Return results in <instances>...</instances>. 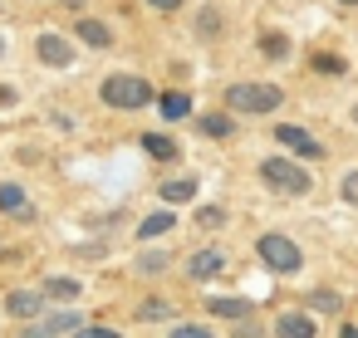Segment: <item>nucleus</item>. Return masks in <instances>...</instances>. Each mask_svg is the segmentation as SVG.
<instances>
[{"mask_svg": "<svg viewBox=\"0 0 358 338\" xmlns=\"http://www.w3.org/2000/svg\"><path fill=\"white\" fill-rule=\"evenodd\" d=\"M280 103H285V89H275V84H231L226 89V108L231 113L260 118V113H275Z\"/></svg>", "mask_w": 358, "mask_h": 338, "instance_id": "f257e3e1", "label": "nucleus"}, {"mask_svg": "<svg viewBox=\"0 0 358 338\" xmlns=\"http://www.w3.org/2000/svg\"><path fill=\"white\" fill-rule=\"evenodd\" d=\"M260 182H265L270 191H280V196H304V191L314 186V172H304V167L289 162V157H265V162H260Z\"/></svg>", "mask_w": 358, "mask_h": 338, "instance_id": "f03ea898", "label": "nucleus"}, {"mask_svg": "<svg viewBox=\"0 0 358 338\" xmlns=\"http://www.w3.org/2000/svg\"><path fill=\"white\" fill-rule=\"evenodd\" d=\"M99 94H103L108 108H148L152 103V84L138 79V74H108Z\"/></svg>", "mask_w": 358, "mask_h": 338, "instance_id": "7ed1b4c3", "label": "nucleus"}, {"mask_svg": "<svg viewBox=\"0 0 358 338\" xmlns=\"http://www.w3.org/2000/svg\"><path fill=\"white\" fill-rule=\"evenodd\" d=\"M255 250H260V260H265L275 274H294V270L304 265V250H299L289 235H280V230H265V235L255 240Z\"/></svg>", "mask_w": 358, "mask_h": 338, "instance_id": "20e7f679", "label": "nucleus"}, {"mask_svg": "<svg viewBox=\"0 0 358 338\" xmlns=\"http://www.w3.org/2000/svg\"><path fill=\"white\" fill-rule=\"evenodd\" d=\"M275 138H280L289 152H299L304 162H319V157H324V147H319V142H314L304 128H294V123H280V128H275Z\"/></svg>", "mask_w": 358, "mask_h": 338, "instance_id": "39448f33", "label": "nucleus"}, {"mask_svg": "<svg viewBox=\"0 0 358 338\" xmlns=\"http://www.w3.org/2000/svg\"><path fill=\"white\" fill-rule=\"evenodd\" d=\"M0 211H6L10 221H35V201H30L25 186H15V182H0Z\"/></svg>", "mask_w": 358, "mask_h": 338, "instance_id": "423d86ee", "label": "nucleus"}, {"mask_svg": "<svg viewBox=\"0 0 358 338\" xmlns=\"http://www.w3.org/2000/svg\"><path fill=\"white\" fill-rule=\"evenodd\" d=\"M35 54H40L50 69H69V64H74V45L59 40V35H40V40H35Z\"/></svg>", "mask_w": 358, "mask_h": 338, "instance_id": "0eeeda50", "label": "nucleus"}, {"mask_svg": "<svg viewBox=\"0 0 358 338\" xmlns=\"http://www.w3.org/2000/svg\"><path fill=\"white\" fill-rule=\"evenodd\" d=\"M45 304H50L45 289H10V299H6V309H10L15 318H40Z\"/></svg>", "mask_w": 358, "mask_h": 338, "instance_id": "6e6552de", "label": "nucleus"}, {"mask_svg": "<svg viewBox=\"0 0 358 338\" xmlns=\"http://www.w3.org/2000/svg\"><path fill=\"white\" fill-rule=\"evenodd\" d=\"M314 333H319V328H314V314L289 309V314L275 318V338H314Z\"/></svg>", "mask_w": 358, "mask_h": 338, "instance_id": "1a4fd4ad", "label": "nucleus"}, {"mask_svg": "<svg viewBox=\"0 0 358 338\" xmlns=\"http://www.w3.org/2000/svg\"><path fill=\"white\" fill-rule=\"evenodd\" d=\"M221 270H226V255H221V250H196V255L187 260V274H192V279H216Z\"/></svg>", "mask_w": 358, "mask_h": 338, "instance_id": "9d476101", "label": "nucleus"}, {"mask_svg": "<svg viewBox=\"0 0 358 338\" xmlns=\"http://www.w3.org/2000/svg\"><path fill=\"white\" fill-rule=\"evenodd\" d=\"M74 30H79V40H84V45H94V50H113V30H108L103 20L79 15V25H74Z\"/></svg>", "mask_w": 358, "mask_h": 338, "instance_id": "9b49d317", "label": "nucleus"}, {"mask_svg": "<svg viewBox=\"0 0 358 338\" xmlns=\"http://www.w3.org/2000/svg\"><path fill=\"white\" fill-rule=\"evenodd\" d=\"M196 133H201V138H211V142L231 138V133H236V118H231V108H226V113H201V118H196Z\"/></svg>", "mask_w": 358, "mask_h": 338, "instance_id": "f8f14e48", "label": "nucleus"}, {"mask_svg": "<svg viewBox=\"0 0 358 338\" xmlns=\"http://www.w3.org/2000/svg\"><path fill=\"white\" fill-rule=\"evenodd\" d=\"M157 196L172 201V206H177V201H196V177H172V182L157 186Z\"/></svg>", "mask_w": 358, "mask_h": 338, "instance_id": "ddd939ff", "label": "nucleus"}, {"mask_svg": "<svg viewBox=\"0 0 358 338\" xmlns=\"http://www.w3.org/2000/svg\"><path fill=\"white\" fill-rule=\"evenodd\" d=\"M45 294H50L55 304H74V299L84 294V284H79V279H69V274H55V279H45Z\"/></svg>", "mask_w": 358, "mask_h": 338, "instance_id": "4468645a", "label": "nucleus"}, {"mask_svg": "<svg viewBox=\"0 0 358 338\" xmlns=\"http://www.w3.org/2000/svg\"><path fill=\"white\" fill-rule=\"evenodd\" d=\"M206 309L216 318H231V323H245L250 318V299H206Z\"/></svg>", "mask_w": 358, "mask_h": 338, "instance_id": "2eb2a0df", "label": "nucleus"}, {"mask_svg": "<svg viewBox=\"0 0 358 338\" xmlns=\"http://www.w3.org/2000/svg\"><path fill=\"white\" fill-rule=\"evenodd\" d=\"M143 152L157 157V162H177V142L167 133H143Z\"/></svg>", "mask_w": 358, "mask_h": 338, "instance_id": "dca6fc26", "label": "nucleus"}, {"mask_svg": "<svg viewBox=\"0 0 358 338\" xmlns=\"http://www.w3.org/2000/svg\"><path fill=\"white\" fill-rule=\"evenodd\" d=\"M221 30H226L221 10H216V6H201V10H196V35H201V40H216Z\"/></svg>", "mask_w": 358, "mask_h": 338, "instance_id": "f3484780", "label": "nucleus"}, {"mask_svg": "<svg viewBox=\"0 0 358 338\" xmlns=\"http://www.w3.org/2000/svg\"><path fill=\"white\" fill-rule=\"evenodd\" d=\"M260 54L265 59H289V35L285 30H265L260 35Z\"/></svg>", "mask_w": 358, "mask_h": 338, "instance_id": "a211bd4d", "label": "nucleus"}, {"mask_svg": "<svg viewBox=\"0 0 358 338\" xmlns=\"http://www.w3.org/2000/svg\"><path fill=\"white\" fill-rule=\"evenodd\" d=\"M177 226V216L172 211H157V216H143V226H138V240H152V235H167Z\"/></svg>", "mask_w": 358, "mask_h": 338, "instance_id": "6ab92c4d", "label": "nucleus"}, {"mask_svg": "<svg viewBox=\"0 0 358 338\" xmlns=\"http://www.w3.org/2000/svg\"><path fill=\"white\" fill-rule=\"evenodd\" d=\"M309 309H314V314H338V309H343V294H334V289H309Z\"/></svg>", "mask_w": 358, "mask_h": 338, "instance_id": "aec40b11", "label": "nucleus"}, {"mask_svg": "<svg viewBox=\"0 0 358 338\" xmlns=\"http://www.w3.org/2000/svg\"><path fill=\"white\" fill-rule=\"evenodd\" d=\"M192 113V94H162V118H187Z\"/></svg>", "mask_w": 358, "mask_h": 338, "instance_id": "412c9836", "label": "nucleus"}, {"mask_svg": "<svg viewBox=\"0 0 358 338\" xmlns=\"http://www.w3.org/2000/svg\"><path fill=\"white\" fill-rule=\"evenodd\" d=\"M309 64H314L319 74H343V69H348V64H343L338 54H309Z\"/></svg>", "mask_w": 358, "mask_h": 338, "instance_id": "4be33fe9", "label": "nucleus"}, {"mask_svg": "<svg viewBox=\"0 0 358 338\" xmlns=\"http://www.w3.org/2000/svg\"><path fill=\"white\" fill-rule=\"evenodd\" d=\"M167 314H172L167 299H148V304H138V318H167Z\"/></svg>", "mask_w": 358, "mask_h": 338, "instance_id": "5701e85b", "label": "nucleus"}, {"mask_svg": "<svg viewBox=\"0 0 358 338\" xmlns=\"http://www.w3.org/2000/svg\"><path fill=\"white\" fill-rule=\"evenodd\" d=\"M15 338H59V333H55V323H50V318H35V323H30V328H20Z\"/></svg>", "mask_w": 358, "mask_h": 338, "instance_id": "b1692460", "label": "nucleus"}, {"mask_svg": "<svg viewBox=\"0 0 358 338\" xmlns=\"http://www.w3.org/2000/svg\"><path fill=\"white\" fill-rule=\"evenodd\" d=\"M338 196H343L348 206H358V172H348V177L338 182Z\"/></svg>", "mask_w": 358, "mask_h": 338, "instance_id": "393cba45", "label": "nucleus"}, {"mask_svg": "<svg viewBox=\"0 0 358 338\" xmlns=\"http://www.w3.org/2000/svg\"><path fill=\"white\" fill-rule=\"evenodd\" d=\"M196 221L216 230V226H226V211H221V206H201V216H196Z\"/></svg>", "mask_w": 358, "mask_h": 338, "instance_id": "a878e982", "label": "nucleus"}, {"mask_svg": "<svg viewBox=\"0 0 358 338\" xmlns=\"http://www.w3.org/2000/svg\"><path fill=\"white\" fill-rule=\"evenodd\" d=\"M162 265H167V255H162V250H157V255H152V250H148V255H138V270H143V274H152V270H162Z\"/></svg>", "mask_w": 358, "mask_h": 338, "instance_id": "bb28decb", "label": "nucleus"}, {"mask_svg": "<svg viewBox=\"0 0 358 338\" xmlns=\"http://www.w3.org/2000/svg\"><path fill=\"white\" fill-rule=\"evenodd\" d=\"M74 338H123V333H113V328H103V323H84Z\"/></svg>", "mask_w": 358, "mask_h": 338, "instance_id": "cd10ccee", "label": "nucleus"}, {"mask_svg": "<svg viewBox=\"0 0 358 338\" xmlns=\"http://www.w3.org/2000/svg\"><path fill=\"white\" fill-rule=\"evenodd\" d=\"M172 338H211V333H206V328H196V323H177V328H172Z\"/></svg>", "mask_w": 358, "mask_h": 338, "instance_id": "c85d7f7f", "label": "nucleus"}, {"mask_svg": "<svg viewBox=\"0 0 358 338\" xmlns=\"http://www.w3.org/2000/svg\"><path fill=\"white\" fill-rule=\"evenodd\" d=\"M236 338H265V328H260V323H250V318H245V323H241V328H236Z\"/></svg>", "mask_w": 358, "mask_h": 338, "instance_id": "c756f323", "label": "nucleus"}, {"mask_svg": "<svg viewBox=\"0 0 358 338\" xmlns=\"http://www.w3.org/2000/svg\"><path fill=\"white\" fill-rule=\"evenodd\" d=\"M148 6L162 10V15H177V10H182V0H148Z\"/></svg>", "mask_w": 358, "mask_h": 338, "instance_id": "7c9ffc66", "label": "nucleus"}, {"mask_svg": "<svg viewBox=\"0 0 358 338\" xmlns=\"http://www.w3.org/2000/svg\"><path fill=\"white\" fill-rule=\"evenodd\" d=\"M0 108H15V89L10 84H0Z\"/></svg>", "mask_w": 358, "mask_h": 338, "instance_id": "2f4dec72", "label": "nucleus"}, {"mask_svg": "<svg viewBox=\"0 0 358 338\" xmlns=\"http://www.w3.org/2000/svg\"><path fill=\"white\" fill-rule=\"evenodd\" d=\"M338 338H358V328H338Z\"/></svg>", "mask_w": 358, "mask_h": 338, "instance_id": "473e14b6", "label": "nucleus"}, {"mask_svg": "<svg viewBox=\"0 0 358 338\" xmlns=\"http://www.w3.org/2000/svg\"><path fill=\"white\" fill-rule=\"evenodd\" d=\"M64 6H69V10H79V6H84V0H64Z\"/></svg>", "mask_w": 358, "mask_h": 338, "instance_id": "72a5a7b5", "label": "nucleus"}, {"mask_svg": "<svg viewBox=\"0 0 358 338\" xmlns=\"http://www.w3.org/2000/svg\"><path fill=\"white\" fill-rule=\"evenodd\" d=\"M338 6H358V0H338Z\"/></svg>", "mask_w": 358, "mask_h": 338, "instance_id": "f704fd0d", "label": "nucleus"}, {"mask_svg": "<svg viewBox=\"0 0 358 338\" xmlns=\"http://www.w3.org/2000/svg\"><path fill=\"white\" fill-rule=\"evenodd\" d=\"M353 123H358V108H353Z\"/></svg>", "mask_w": 358, "mask_h": 338, "instance_id": "c9c22d12", "label": "nucleus"}, {"mask_svg": "<svg viewBox=\"0 0 358 338\" xmlns=\"http://www.w3.org/2000/svg\"><path fill=\"white\" fill-rule=\"evenodd\" d=\"M0 54H6V45H0Z\"/></svg>", "mask_w": 358, "mask_h": 338, "instance_id": "e433bc0d", "label": "nucleus"}]
</instances>
